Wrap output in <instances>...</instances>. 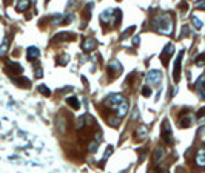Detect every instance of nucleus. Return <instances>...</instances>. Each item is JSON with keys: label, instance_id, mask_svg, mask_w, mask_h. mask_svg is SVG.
I'll use <instances>...</instances> for the list:
<instances>
[{"label": "nucleus", "instance_id": "f257e3e1", "mask_svg": "<svg viewBox=\"0 0 205 173\" xmlns=\"http://www.w3.org/2000/svg\"><path fill=\"white\" fill-rule=\"evenodd\" d=\"M106 104H108L111 108H114L119 117L125 116L127 111H128V102H127V99L123 97V96H120V94H111V96H108V99H106Z\"/></svg>", "mask_w": 205, "mask_h": 173}, {"label": "nucleus", "instance_id": "f03ea898", "mask_svg": "<svg viewBox=\"0 0 205 173\" xmlns=\"http://www.w3.org/2000/svg\"><path fill=\"white\" fill-rule=\"evenodd\" d=\"M148 80H151L153 84H159L160 82V73L159 71H151L150 76H148Z\"/></svg>", "mask_w": 205, "mask_h": 173}, {"label": "nucleus", "instance_id": "7ed1b4c3", "mask_svg": "<svg viewBox=\"0 0 205 173\" xmlns=\"http://www.w3.org/2000/svg\"><path fill=\"white\" fill-rule=\"evenodd\" d=\"M94 45H96L94 40H85V42H83V48H85L86 51H90V48H93Z\"/></svg>", "mask_w": 205, "mask_h": 173}, {"label": "nucleus", "instance_id": "20e7f679", "mask_svg": "<svg viewBox=\"0 0 205 173\" xmlns=\"http://www.w3.org/2000/svg\"><path fill=\"white\" fill-rule=\"evenodd\" d=\"M76 101H77L76 97H71V99L68 97V104H71V105H73L74 108H79V107H80V104H79V102H76Z\"/></svg>", "mask_w": 205, "mask_h": 173}, {"label": "nucleus", "instance_id": "39448f33", "mask_svg": "<svg viewBox=\"0 0 205 173\" xmlns=\"http://www.w3.org/2000/svg\"><path fill=\"white\" fill-rule=\"evenodd\" d=\"M28 6H29V2H23V3L19 5V10H26Z\"/></svg>", "mask_w": 205, "mask_h": 173}]
</instances>
